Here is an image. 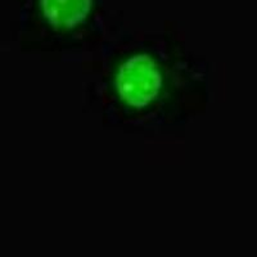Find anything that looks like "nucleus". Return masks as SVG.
<instances>
[{
    "label": "nucleus",
    "mask_w": 257,
    "mask_h": 257,
    "mask_svg": "<svg viewBox=\"0 0 257 257\" xmlns=\"http://www.w3.org/2000/svg\"><path fill=\"white\" fill-rule=\"evenodd\" d=\"M118 95L132 107H144L156 98L161 88V73L157 64L147 56L126 61L116 79Z\"/></svg>",
    "instance_id": "f257e3e1"
},
{
    "label": "nucleus",
    "mask_w": 257,
    "mask_h": 257,
    "mask_svg": "<svg viewBox=\"0 0 257 257\" xmlns=\"http://www.w3.org/2000/svg\"><path fill=\"white\" fill-rule=\"evenodd\" d=\"M93 0H40L41 12L58 29H73L86 20Z\"/></svg>",
    "instance_id": "f03ea898"
}]
</instances>
